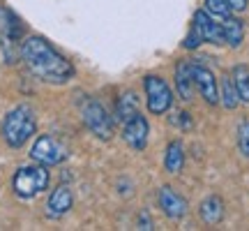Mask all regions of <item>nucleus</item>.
<instances>
[{"label":"nucleus","mask_w":249,"mask_h":231,"mask_svg":"<svg viewBox=\"0 0 249 231\" xmlns=\"http://www.w3.org/2000/svg\"><path fill=\"white\" fill-rule=\"evenodd\" d=\"M139 229H145V231H152L155 227H152L150 217H148V213H143L141 217H139Z\"/></svg>","instance_id":"4be33fe9"},{"label":"nucleus","mask_w":249,"mask_h":231,"mask_svg":"<svg viewBox=\"0 0 249 231\" xmlns=\"http://www.w3.org/2000/svg\"><path fill=\"white\" fill-rule=\"evenodd\" d=\"M134 114H139V97H136L134 93H123V95H120V99H118V104H116L118 123L129 120Z\"/></svg>","instance_id":"dca6fc26"},{"label":"nucleus","mask_w":249,"mask_h":231,"mask_svg":"<svg viewBox=\"0 0 249 231\" xmlns=\"http://www.w3.org/2000/svg\"><path fill=\"white\" fill-rule=\"evenodd\" d=\"M30 157H33V162L44 164L46 169H49V167H58L60 162L67 160V148H65L55 136H51V134H42V136H37L35 143H33Z\"/></svg>","instance_id":"423d86ee"},{"label":"nucleus","mask_w":249,"mask_h":231,"mask_svg":"<svg viewBox=\"0 0 249 231\" xmlns=\"http://www.w3.org/2000/svg\"><path fill=\"white\" fill-rule=\"evenodd\" d=\"M185 167V148L180 141H171L164 153V169L166 173H180Z\"/></svg>","instance_id":"2eb2a0df"},{"label":"nucleus","mask_w":249,"mask_h":231,"mask_svg":"<svg viewBox=\"0 0 249 231\" xmlns=\"http://www.w3.org/2000/svg\"><path fill=\"white\" fill-rule=\"evenodd\" d=\"M143 90H145V104L150 114L161 116L173 107V93H171L169 83L157 74H148L143 79Z\"/></svg>","instance_id":"39448f33"},{"label":"nucleus","mask_w":249,"mask_h":231,"mask_svg":"<svg viewBox=\"0 0 249 231\" xmlns=\"http://www.w3.org/2000/svg\"><path fill=\"white\" fill-rule=\"evenodd\" d=\"M238 146H240L242 155L249 157V120L240 123V127H238Z\"/></svg>","instance_id":"412c9836"},{"label":"nucleus","mask_w":249,"mask_h":231,"mask_svg":"<svg viewBox=\"0 0 249 231\" xmlns=\"http://www.w3.org/2000/svg\"><path fill=\"white\" fill-rule=\"evenodd\" d=\"M198 213H201V220L205 224L214 227V224H219L224 220V201L217 194L205 196L201 206H198Z\"/></svg>","instance_id":"ddd939ff"},{"label":"nucleus","mask_w":249,"mask_h":231,"mask_svg":"<svg viewBox=\"0 0 249 231\" xmlns=\"http://www.w3.org/2000/svg\"><path fill=\"white\" fill-rule=\"evenodd\" d=\"M49 187V171L44 164H28L14 173L12 178V190L18 199H35L37 194H42Z\"/></svg>","instance_id":"7ed1b4c3"},{"label":"nucleus","mask_w":249,"mask_h":231,"mask_svg":"<svg viewBox=\"0 0 249 231\" xmlns=\"http://www.w3.org/2000/svg\"><path fill=\"white\" fill-rule=\"evenodd\" d=\"M247 2L249 0H229V5H231L233 12H242V9H247Z\"/></svg>","instance_id":"5701e85b"},{"label":"nucleus","mask_w":249,"mask_h":231,"mask_svg":"<svg viewBox=\"0 0 249 231\" xmlns=\"http://www.w3.org/2000/svg\"><path fill=\"white\" fill-rule=\"evenodd\" d=\"M222 33H224V44H229L231 49H238L245 39V23L238 17H229L222 21Z\"/></svg>","instance_id":"4468645a"},{"label":"nucleus","mask_w":249,"mask_h":231,"mask_svg":"<svg viewBox=\"0 0 249 231\" xmlns=\"http://www.w3.org/2000/svg\"><path fill=\"white\" fill-rule=\"evenodd\" d=\"M201 44H203V35H201L198 26H196V23H192L189 33H187L185 39H182V49H187V51H194V49H198Z\"/></svg>","instance_id":"aec40b11"},{"label":"nucleus","mask_w":249,"mask_h":231,"mask_svg":"<svg viewBox=\"0 0 249 231\" xmlns=\"http://www.w3.org/2000/svg\"><path fill=\"white\" fill-rule=\"evenodd\" d=\"M192 79H194V88L198 90V95L210 104H219V83H217V77H214L213 70H208L201 62H192Z\"/></svg>","instance_id":"0eeeda50"},{"label":"nucleus","mask_w":249,"mask_h":231,"mask_svg":"<svg viewBox=\"0 0 249 231\" xmlns=\"http://www.w3.org/2000/svg\"><path fill=\"white\" fill-rule=\"evenodd\" d=\"M71 206H74L71 187L70 185H58L53 192H51L49 201H46L44 213H46V217H51V220H60L62 215H67L71 211Z\"/></svg>","instance_id":"9d476101"},{"label":"nucleus","mask_w":249,"mask_h":231,"mask_svg":"<svg viewBox=\"0 0 249 231\" xmlns=\"http://www.w3.org/2000/svg\"><path fill=\"white\" fill-rule=\"evenodd\" d=\"M219 102H222L224 109H229V111H233V109L240 104V97H238V90H235V86H233L231 77H222V93H219Z\"/></svg>","instance_id":"a211bd4d"},{"label":"nucleus","mask_w":249,"mask_h":231,"mask_svg":"<svg viewBox=\"0 0 249 231\" xmlns=\"http://www.w3.org/2000/svg\"><path fill=\"white\" fill-rule=\"evenodd\" d=\"M205 12L214 19H226L231 14V5H229V0H205Z\"/></svg>","instance_id":"6ab92c4d"},{"label":"nucleus","mask_w":249,"mask_h":231,"mask_svg":"<svg viewBox=\"0 0 249 231\" xmlns=\"http://www.w3.org/2000/svg\"><path fill=\"white\" fill-rule=\"evenodd\" d=\"M157 201H160L161 213L166 215L169 220H173V222L182 220V217L187 215V211H189L185 196L178 194L171 185H161L160 190H157Z\"/></svg>","instance_id":"6e6552de"},{"label":"nucleus","mask_w":249,"mask_h":231,"mask_svg":"<svg viewBox=\"0 0 249 231\" xmlns=\"http://www.w3.org/2000/svg\"><path fill=\"white\" fill-rule=\"evenodd\" d=\"M176 88H178V97L182 102H192L194 99V79H192V62H178L176 65Z\"/></svg>","instance_id":"f8f14e48"},{"label":"nucleus","mask_w":249,"mask_h":231,"mask_svg":"<svg viewBox=\"0 0 249 231\" xmlns=\"http://www.w3.org/2000/svg\"><path fill=\"white\" fill-rule=\"evenodd\" d=\"M81 118L88 127L90 132L95 134L97 139H104L108 141L113 136V118L108 116V111L104 109V104L99 99H86L81 104Z\"/></svg>","instance_id":"20e7f679"},{"label":"nucleus","mask_w":249,"mask_h":231,"mask_svg":"<svg viewBox=\"0 0 249 231\" xmlns=\"http://www.w3.org/2000/svg\"><path fill=\"white\" fill-rule=\"evenodd\" d=\"M18 56L28 67V72L39 81H44V83L60 86V83H67V81L74 79L71 60H67L51 42H46L44 37H26L18 46Z\"/></svg>","instance_id":"f257e3e1"},{"label":"nucleus","mask_w":249,"mask_h":231,"mask_svg":"<svg viewBox=\"0 0 249 231\" xmlns=\"http://www.w3.org/2000/svg\"><path fill=\"white\" fill-rule=\"evenodd\" d=\"M194 23L198 26L203 42L208 44H224V33H222V23H217L214 17H210L205 9H196L194 12Z\"/></svg>","instance_id":"9b49d317"},{"label":"nucleus","mask_w":249,"mask_h":231,"mask_svg":"<svg viewBox=\"0 0 249 231\" xmlns=\"http://www.w3.org/2000/svg\"><path fill=\"white\" fill-rule=\"evenodd\" d=\"M37 130V116L33 111V107L28 104H18V107L9 109L5 118H2V125H0V132H2V139L9 148H21L30 141V136L35 134Z\"/></svg>","instance_id":"f03ea898"},{"label":"nucleus","mask_w":249,"mask_h":231,"mask_svg":"<svg viewBox=\"0 0 249 231\" xmlns=\"http://www.w3.org/2000/svg\"><path fill=\"white\" fill-rule=\"evenodd\" d=\"M148 134H150V125L145 120V116H141V111L123 123V139L134 151H143L148 146Z\"/></svg>","instance_id":"1a4fd4ad"},{"label":"nucleus","mask_w":249,"mask_h":231,"mask_svg":"<svg viewBox=\"0 0 249 231\" xmlns=\"http://www.w3.org/2000/svg\"><path fill=\"white\" fill-rule=\"evenodd\" d=\"M233 86L238 90V97L242 104H249V67L247 65H235L233 67Z\"/></svg>","instance_id":"f3484780"}]
</instances>
